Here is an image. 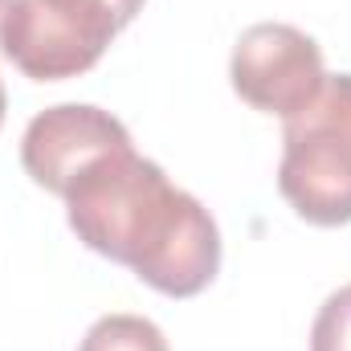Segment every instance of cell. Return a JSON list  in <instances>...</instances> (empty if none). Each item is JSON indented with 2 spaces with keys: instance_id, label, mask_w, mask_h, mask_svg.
I'll return each mask as SVG.
<instances>
[{
  "instance_id": "cell-1",
  "label": "cell",
  "mask_w": 351,
  "mask_h": 351,
  "mask_svg": "<svg viewBox=\"0 0 351 351\" xmlns=\"http://www.w3.org/2000/svg\"><path fill=\"white\" fill-rule=\"evenodd\" d=\"M62 200L86 250L131 265L168 298L200 294L221 269L213 213L192 192L176 188L156 160L135 156V147L82 168Z\"/></svg>"
},
{
  "instance_id": "cell-2",
  "label": "cell",
  "mask_w": 351,
  "mask_h": 351,
  "mask_svg": "<svg viewBox=\"0 0 351 351\" xmlns=\"http://www.w3.org/2000/svg\"><path fill=\"white\" fill-rule=\"evenodd\" d=\"M278 192L319 229L351 225V74H327L319 94L282 119Z\"/></svg>"
},
{
  "instance_id": "cell-3",
  "label": "cell",
  "mask_w": 351,
  "mask_h": 351,
  "mask_svg": "<svg viewBox=\"0 0 351 351\" xmlns=\"http://www.w3.org/2000/svg\"><path fill=\"white\" fill-rule=\"evenodd\" d=\"M123 25L106 0H12L0 16V53L33 82L94 70Z\"/></svg>"
},
{
  "instance_id": "cell-4",
  "label": "cell",
  "mask_w": 351,
  "mask_h": 351,
  "mask_svg": "<svg viewBox=\"0 0 351 351\" xmlns=\"http://www.w3.org/2000/svg\"><path fill=\"white\" fill-rule=\"evenodd\" d=\"M229 78L254 110L290 119L319 94L327 70L315 37L282 21H262L237 37L229 58Z\"/></svg>"
},
{
  "instance_id": "cell-5",
  "label": "cell",
  "mask_w": 351,
  "mask_h": 351,
  "mask_svg": "<svg viewBox=\"0 0 351 351\" xmlns=\"http://www.w3.org/2000/svg\"><path fill=\"white\" fill-rule=\"evenodd\" d=\"M131 135L110 114L86 102H62L41 110L21 139V164L29 180L53 196H66V188L78 180L82 168L110 152H127Z\"/></svg>"
},
{
  "instance_id": "cell-6",
  "label": "cell",
  "mask_w": 351,
  "mask_h": 351,
  "mask_svg": "<svg viewBox=\"0 0 351 351\" xmlns=\"http://www.w3.org/2000/svg\"><path fill=\"white\" fill-rule=\"evenodd\" d=\"M78 351H168V339L143 315H102Z\"/></svg>"
},
{
  "instance_id": "cell-7",
  "label": "cell",
  "mask_w": 351,
  "mask_h": 351,
  "mask_svg": "<svg viewBox=\"0 0 351 351\" xmlns=\"http://www.w3.org/2000/svg\"><path fill=\"white\" fill-rule=\"evenodd\" d=\"M311 351H351V282L319 306L311 327Z\"/></svg>"
},
{
  "instance_id": "cell-8",
  "label": "cell",
  "mask_w": 351,
  "mask_h": 351,
  "mask_svg": "<svg viewBox=\"0 0 351 351\" xmlns=\"http://www.w3.org/2000/svg\"><path fill=\"white\" fill-rule=\"evenodd\" d=\"M106 4H110V12H114L119 25H131L139 16V8H143V0H106Z\"/></svg>"
},
{
  "instance_id": "cell-9",
  "label": "cell",
  "mask_w": 351,
  "mask_h": 351,
  "mask_svg": "<svg viewBox=\"0 0 351 351\" xmlns=\"http://www.w3.org/2000/svg\"><path fill=\"white\" fill-rule=\"evenodd\" d=\"M0 123H4V86H0Z\"/></svg>"
},
{
  "instance_id": "cell-10",
  "label": "cell",
  "mask_w": 351,
  "mask_h": 351,
  "mask_svg": "<svg viewBox=\"0 0 351 351\" xmlns=\"http://www.w3.org/2000/svg\"><path fill=\"white\" fill-rule=\"evenodd\" d=\"M8 4H12V0H0V16H4V8H8Z\"/></svg>"
}]
</instances>
